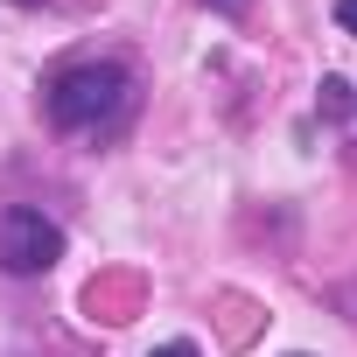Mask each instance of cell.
Returning a JSON list of instances; mask_svg holds the SVG:
<instances>
[{"label": "cell", "instance_id": "2", "mask_svg": "<svg viewBox=\"0 0 357 357\" xmlns=\"http://www.w3.org/2000/svg\"><path fill=\"white\" fill-rule=\"evenodd\" d=\"M63 259V225L29 211V204H8L0 211V273H15V280H36Z\"/></svg>", "mask_w": 357, "mask_h": 357}, {"label": "cell", "instance_id": "6", "mask_svg": "<svg viewBox=\"0 0 357 357\" xmlns=\"http://www.w3.org/2000/svg\"><path fill=\"white\" fill-rule=\"evenodd\" d=\"M15 8H50V0H15Z\"/></svg>", "mask_w": 357, "mask_h": 357}, {"label": "cell", "instance_id": "4", "mask_svg": "<svg viewBox=\"0 0 357 357\" xmlns=\"http://www.w3.org/2000/svg\"><path fill=\"white\" fill-rule=\"evenodd\" d=\"M147 357H204L197 343H161V350H147Z\"/></svg>", "mask_w": 357, "mask_h": 357}, {"label": "cell", "instance_id": "3", "mask_svg": "<svg viewBox=\"0 0 357 357\" xmlns=\"http://www.w3.org/2000/svg\"><path fill=\"white\" fill-rule=\"evenodd\" d=\"M336 29H343V36H357V0H336Z\"/></svg>", "mask_w": 357, "mask_h": 357}, {"label": "cell", "instance_id": "5", "mask_svg": "<svg viewBox=\"0 0 357 357\" xmlns=\"http://www.w3.org/2000/svg\"><path fill=\"white\" fill-rule=\"evenodd\" d=\"M204 8H225V15H245V0H204Z\"/></svg>", "mask_w": 357, "mask_h": 357}, {"label": "cell", "instance_id": "1", "mask_svg": "<svg viewBox=\"0 0 357 357\" xmlns=\"http://www.w3.org/2000/svg\"><path fill=\"white\" fill-rule=\"evenodd\" d=\"M43 105H50V126L70 133V140H119L140 112V77L112 56H77L63 70H50L43 84Z\"/></svg>", "mask_w": 357, "mask_h": 357}]
</instances>
